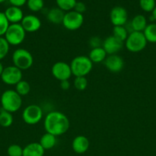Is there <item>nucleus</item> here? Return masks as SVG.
Masks as SVG:
<instances>
[{
	"label": "nucleus",
	"mask_w": 156,
	"mask_h": 156,
	"mask_svg": "<svg viewBox=\"0 0 156 156\" xmlns=\"http://www.w3.org/2000/svg\"><path fill=\"white\" fill-rule=\"evenodd\" d=\"M26 37V31L20 23L10 24L4 35L5 39L9 45L18 46L24 42Z\"/></svg>",
	"instance_id": "nucleus-6"
},
{
	"label": "nucleus",
	"mask_w": 156,
	"mask_h": 156,
	"mask_svg": "<svg viewBox=\"0 0 156 156\" xmlns=\"http://www.w3.org/2000/svg\"><path fill=\"white\" fill-rule=\"evenodd\" d=\"M22 120L28 125H35L43 118V111L37 105H30L24 108L22 111Z\"/></svg>",
	"instance_id": "nucleus-7"
},
{
	"label": "nucleus",
	"mask_w": 156,
	"mask_h": 156,
	"mask_svg": "<svg viewBox=\"0 0 156 156\" xmlns=\"http://www.w3.org/2000/svg\"><path fill=\"white\" fill-rule=\"evenodd\" d=\"M148 25L147 19L143 15H137L132 19L130 22V27L132 31L143 32Z\"/></svg>",
	"instance_id": "nucleus-18"
},
{
	"label": "nucleus",
	"mask_w": 156,
	"mask_h": 156,
	"mask_svg": "<svg viewBox=\"0 0 156 156\" xmlns=\"http://www.w3.org/2000/svg\"><path fill=\"white\" fill-rule=\"evenodd\" d=\"M88 57L93 63H100L105 61L107 57V53L102 47L91 49L89 53Z\"/></svg>",
	"instance_id": "nucleus-20"
},
{
	"label": "nucleus",
	"mask_w": 156,
	"mask_h": 156,
	"mask_svg": "<svg viewBox=\"0 0 156 156\" xmlns=\"http://www.w3.org/2000/svg\"><path fill=\"white\" fill-rule=\"evenodd\" d=\"M39 143L44 150L51 149L56 146L57 136L50 133H46L40 138Z\"/></svg>",
	"instance_id": "nucleus-21"
},
{
	"label": "nucleus",
	"mask_w": 156,
	"mask_h": 156,
	"mask_svg": "<svg viewBox=\"0 0 156 156\" xmlns=\"http://www.w3.org/2000/svg\"><path fill=\"white\" fill-rule=\"evenodd\" d=\"M44 127L46 133L59 136L67 132L70 128V120L62 112L54 111L45 116Z\"/></svg>",
	"instance_id": "nucleus-1"
},
{
	"label": "nucleus",
	"mask_w": 156,
	"mask_h": 156,
	"mask_svg": "<svg viewBox=\"0 0 156 156\" xmlns=\"http://www.w3.org/2000/svg\"><path fill=\"white\" fill-rule=\"evenodd\" d=\"M2 109L10 113H15L21 108L22 105V97L15 90L9 89L2 94L0 99Z\"/></svg>",
	"instance_id": "nucleus-2"
},
{
	"label": "nucleus",
	"mask_w": 156,
	"mask_h": 156,
	"mask_svg": "<svg viewBox=\"0 0 156 156\" xmlns=\"http://www.w3.org/2000/svg\"><path fill=\"white\" fill-rule=\"evenodd\" d=\"M102 41H102L99 37L94 36L90 38V41H89V44L92 47V49L97 48V47H102Z\"/></svg>",
	"instance_id": "nucleus-33"
},
{
	"label": "nucleus",
	"mask_w": 156,
	"mask_h": 156,
	"mask_svg": "<svg viewBox=\"0 0 156 156\" xmlns=\"http://www.w3.org/2000/svg\"><path fill=\"white\" fill-rule=\"evenodd\" d=\"M22 71L13 65L5 67L0 78L6 85H15L22 80Z\"/></svg>",
	"instance_id": "nucleus-9"
},
{
	"label": "nucleus",
	"mask_w": 156,
	"mask_h": 156,
	"mask_svg": "<svg viewBox=\"0 0 156 156\" xmlns=\"http://www.w3.org/2000/svg\"><path fill=\"white\" fill-rule=\"evenodd\" d=\"M143 34L148 42L152 44L156 43V24L154 23L148 24L144 30Z\"/></svg>",
	"instance_id": "nucleus-23"
},
{
	"label": "nucleus",
	"mask_w": 156,
	"mask_h": 156,
	"mask_svg": "<svg viewBox=\"0 0 156 156\" xmlns=\"http://www.w3.org/2000/svg\"><path fill=\"white\" fill-rule=\"evenodd\" d=\"M88 85V81L85 76H79L75 78L73 81V85L78 91H84Z\"/></svg>",
	"instance_id": "nucleus-29"
},
{
	"label": "nucleus",
	"mask_w": 156,
	"mask_h": 156,
	"mask_svg": "<svg viewBox=\"0 0 156 156\" xmlns=\"http://www.w3.org/2000/svg\"><path fill=\"white\" fill-rule=\"evenodd\" d=\"M11 5L15 6V7L21 8L24 5L27 3V0H9Z\"/></svg>",
	"instance_id": "nucleus-35"
},
{
	"label": "nucleus",
	"mask_w": 156,
	"mask_h": 156,
	"mask_svg": "<svg viewBox=\"0 0 156 156\" xmlns=\"http://www.w3.org/2000/svg\"><path fill=\"white\" fill-rule=\"evenodd\" d=\"M64 15H65V12L60 9L59 8H52L47 12V19L52 24H62Z\"/></svg>",
	"instance_id": "nucleus-19"
},
{
	"label": "nucleus",
	"mask_w": 156,
	"mask_h": 156,
	"mask_svg": "<svg viewBox=\"0 0 156 156\" xmlns=\"http://www.w3.org/2000/svg\"><path fill=\"white\" fill-rule=\"evenodd\" d=\"M113 36L119 41L125 42L128 37V32L125 26H114L113 28Z\"/></svg>",
	"instance_id": "nucleus-24"
},
{
	"label": "nucleus",
	"mask_w": 156,
	"mask_h": 156,
	"mask_svg": "<svg viewBox=\"0 0 156 156\" xmlns=\"http://www.w3.org/2000/svg\"><path fill=\"white\" fill-rule=\"evenodd\" d=\"M147 40L143 32L132 31L128 34V37L124 42L125 47L132 53H139L145 48L147 45Z\"/></svg>",
	"instance_id": "nucleus-4"
},
{
	"label": "nucleus",
	"mask_w": 156,
	"mask_h": 156,
	"mask_svg": "<svg viewBox=\"0 0 156 156\" xmlns=\"http://www.w3.org/2000/svg\"><path fill=\"white\" fill-rule=\"evenodd\" d=\"M84 21L83 14L78 13L74 10L65 12L62 24L67 30H76L80 28Z\"/></svg>",
	"instance_id": "nucleus-8"
},
{
	"label": "nucleus",
	"mask_w": 156,
	"mask_h": 156,
	"mask_svg": "<svg viewBox=\"0 0 156 156\" xmlns=\"http://www.w3.org/2000/svg\"><path fill=\"white\" fill-rule=\"evenodd\" d=\"M124 42L119 41L114 36H109L102 41V48L106 52L107 55L117 54L122 49Z\"/></svg>",
	"instance_id": "nucleus-12"
},
{
	"label": "nucleus",
	"mask_w": 156,
	"mask_h": 156,
	"mask_svg": "<svg viewBox=\"0 0 156 156\" xmlns=\"http://www.w3.org/2000/svg\"><path fill=\"white\" fill-rule=\"evenodd\" d=\"M60 86H61V89H63L64 91H67V90L70 89V83L69 82V80L61 81V84H60Z\"/></svg>",
	"instance_id": "nucleus-36"
},
{
	"label": "nucleus",
	"mask_w": 156,
	"mask_h": 156,
	"mask_svg": "<svg viewBox=\"0 0 156 156\" xmlns=\"http://www.w3.org/2000/svg\"><path fill=\"white\" fill-rule=\"evenodd\" d=\"M10 45L4 37H0V61L4 59L9 52Z\"/></svg>",
	"instance_id": "nucleus-30"
},
{
	"label": "nucleus",
	"mask_w": 156,
	"mask_h": 156,
	"mask_svg": "<svg viewBox=\"0 0 156 156\" xmlns=\"http://www.w3.org/2000/svg\"><path fill=\"white\" fill-rule=\"evenodd\" d=\"M103 62L106 68L113 73H119L124 67L123 59L118 54L109 55Z\"/></svg>",
	"instance_id": "nucleus-13"
},
{
	"label": "nucleus",
	"mask_w": 156,
	"mask_h": 156,
	"mask_svg": "<svg viewBox=\"0 0 156 156\" xmlns=\"http://www.w3.org/2000/svg\"><path fill=\"white\" fill-rule=\"evenodd\" d=\"M15 91L19 95L22 96L27 95L31 91V86L27 81L21 80L17 85H15Z\"/></svg>",
	"instance_id": "nucleus-26"
},
{
	"label": "nucleus",
	"mask_w": 156,
	"mask_h": 156,
	"mask_svg": "<svg viewBox=\"0 0 156 156\" xmlns=\"http://www.w3.org/2000/svg\"><path fill=\"white\" fill-rule=\"evenodd\" d=\"M110 18L113 26H125L128 21V12L122 6H115L110 12Z\"/></svg>",
	"instance_id": "nucleus-11"
},
{
	"label": "nucleus",
	"mask_w": 156,
	"mask_h": 156,
	"mask_svg": "<svg viewBox=\"0 0 156 156\" xmlns=\"http://www.w3.org/2000/svg\"><path fill=\"white\" fill-rule=\"evenodd\" d=\"M76 3V0H56L58 8L66 12L73 10Z\"/></svg>",
	"instance_id": "nucleus-25"
},
{
	"label": "nucleus",
	"mask_w": 156,
	"mask_h": 156,
	"mask_svg": "<svg viewBox=\"0 0 156 156\" xmlns=\"http://www.w3.org/2000/svg\"><path fill=\"white\" fill-rule=\"evenodd\" d=\"M6 0H0V4H1V3H2V2H6Z\"/></svg>",
	"instance_id": "nucleus-39"
},
{
	"label": "nucleus",
	"mask_w": 156,
	"mask_h": 156,
	"mask_svg": "<svg viewBox=\"0 0 156 156\" xmlns=\"http://www.w3.org/2000/svg\"><path fill=\"white\" fill-rule=\"evenodd\" d=\"M20 24H21L26 33L36 32L41 27V21L40 18L34 15H24Z\"/></svg>",
	"instance_id": "nucleus-14"
},
{
	"label": "nucleus",
	"mask_w": 156,
	"mask_h": 156,
	"mask_svg": "<svg viewBox=\"0 0 156 156\" xmlns=\"http://www.w3.org/2000/svg\"><path fill=\"white\" fill-rule=\"evenodd\" d=\"M9 25H10V23L6 18L4 12H0V37L4 36Z\"/></svg>",
	"instance_id": "nucleus-32"
},
{
	"label": "nucleus",
	"mask_w": 156,
	"mask_h": 156,
	"mask_svg": "<svg viewBox=\"0 0 156 156\" xmlns=\"http://www.w3.org/2000/svg\"><path fill=\"white\" fill-rule=\"evenodd\" d=\"M73 10L75 12H78V13L83 14L87 10V7H86V5L84 2H76Z\"/></svg>",
	"instance_id": "nucleus-34"
},
{
	"label": "nucleus",
	"mask_w": 156,
	"mask_h": 156,
	"mask_svg": "<svg viewBox=\"0 0 156 156\" xmlns=\"http://www.w3.org/2000/svg\"><path fill=\"white\" fill-rule=\"evenodd\" d=\"M93 62L87 56H77L72 59L70 69L75 77L87 76L93 69Z\"/></svg>",
	"instance_id": "nucleus-3"
},
{
	"label": "nucleus",
	"mask_w": 156,
	"mask_h": 156,
	"mask_svg": "<svg viewBox=\"0 0 156 156\" xmlns=\"http://www.w3.org/2000/svg\"><path fill=\"white\" fill-rule=\"evenodd\" d=\"M3 70H4V66H3L2 63L1 61H0V77H1L2 73Z\"/></svg>",
	"instance_id": "nucleus-38"
},
{
	"label": "nucleus",
	"mask_w": 156,
	"mask_h": 156,
	"mask_svg": "<svg viewBox=\"0 0 156 156\" xmlns=\"http://www.w3.org/2000/svg\"><path fill=\"white\" fill-rule=\"evenodd\" d=\"M12 58L14 66L21 71L28 69L33 65V56L26 49H16L12 53Z\"/></svg>",
	"instance_id": "nucleus-5"
},
{
	"label": "nucleus",
	"mask_w": 156,
	"mask_h": 156,
	"mask_svg": "<svg viewBox=\"0 0 156 156\" xmlns=\"http://www.w3.org/2000/svg\"><path fill=\"white\" fill-rule=\"evenodd\" d=\"M5 15L10 24H18L21 23L24 18V13L21 8L15 6H9L4 12Z\"/></svg>",
	"instance_id": "nucleus-15"
},
{
	"label": "nucleus",
	"mask_w": 156,
	"mask_h": 156,
	"mask_svg": "<svg viewBox=\"0 0 156 156\" xmlns=\"http://www.w3.org/2000/svg\"><path fill=\"white\" fill-rule=\"evenodd\" d=\"M139 6L145 12H152L156 6L155 0H139Z\"/></svg>",
	"instance_id": "nucleus-28"
},
{
	"label": "nucleus",
	"mask_w": 156,
	"mask_h": 156,
	"mask_svg": "<svg viewBox=\"0 0 156 156\" xmlns=\"http://www.w3.org/2000/svg\"><path fill=\"white\" fill-rule=\"evenodd\" d=\"M90 147V141L84 136H77L72 142V149L76 154H84Z\"/></svg>",
	"instance_id": "nucleus-16"
},
{
	"label": "nucleus",
	"mask_w": 156,
	"mask_h": 156,
	"mask_svg": "<svg viewBox=\"0 0 156 156\" xmlns=\"http://www.w3.org/2000/svg\"><path fill=\"white\" fill-rule=\"evenodd\" d=\"M44 152L39 143H31L23 148L22 156H44Z\"/></svg>",
	"instance_id": "nucleus-17"
},
{
	"label": "nucleus",
	"mask_w": 156,
	"mask_h": 156,
	"mask_svg": "<svg viewBox=\"0 0 156 156\" xmlns=\"http://www.w3.org/2000/svg\"><path fill=\"white\" fill-rule=\"evenodd\" d=\"M151 13H152L151 16L153 17V18H154V21H156V6H155V8H154V9L153 10V12H151Z\"/></svg>",
	"instance_id": "nucleus-37"
},
{
	"label": "nucleus",
	"mask_w": 156,
	"mask_h": 156,
	"mask_svg": "<svg viewBox=\"0 0 156 156\" xmlns=\"http://www.w3.org/2000/svg\"><path fill=\"white\" fill-rule=\"evenodd\" d=\"M27 6L33 12H38L44 8V0H27Z\"/></svg>",
	"instance_id": "nucleus-27"
},
{
	"label": "nucleus",
	"mask_w": 156,
	"mask_h": 156,
	"mask_svg": "<svg viewBox=\"0 0 156 156\" xmlns=\"http://www.w3.org/2000/svg\"><path fill=\"white\" fill-rule=\"evenodd\" d=\"M51 73L52 76L60 82L64 80H69V79H70L72 76L70 64L63 62V61L55 62L52 66Z\"/></svg>",
	"instance_id": "nucleus-10"
},
{
	"label": "nucleus",
	"mask_w": 156,
	"mask_h": 156,
	"mask_svg": "<svg viewBox=\"0 0 156 156\" xmlns=\"http://www.w3.org/2000/svg\"><path fill=\"white\" fill-rule=\"evenodd\" d=\"M7 154L9 156H22L23 148L18 144H12L8 147Z\"/></svg>",
	"instance_id": "nucleus-31"
},
{
	"label": "nucleus",
	"mask_w": 156,
	"mask_h": 156,
	"mask_svg": "<svg viewBox=\"0 0 156 156\" xmlns=\"http://www.w3.org/2000/svg\"><path fill=\"white\" fill-rule=\"evenodd\" d=\"M14 121L13 116L12 113L6 111L5 110H0V126L7 128L12 125Z\"/></svg>",
	"instance_id": "nucleus-22"
}]
</instances>
